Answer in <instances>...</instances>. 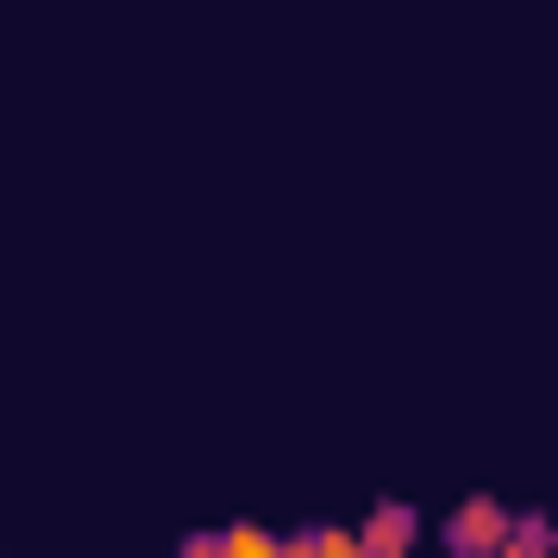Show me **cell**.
I'll return each mask as SVG.
<instances>
[{"label":"cell","mask_w":558,"mask_h":558,"mask_svg":"<svg viewBox=\"0 0 558 558\" xmlns=\"http://www.w3.org/2000/svg\"><path fill=\"white\" fill-rule=\"evenodd\" d=\"M454 546H481V558H546V533H533L520 507H454Z\"/></svg>","instance_id":"1"},{"label":"cell","mask_w":558,"mask_h":558,"mask_svg":"<svg viewBox=\"0 0 558 558\" xmlns=\"http://www.w3.org/2000/svg\"><path fill=\"white\" fill-rule=\"evenodd\" d=\"M182 558H286V533H260V520H221L208 546H182Z\"/></svg>","instance_id":"2"},{"label":"cell","mask_w":558,"mask_h":558,"mask_svg":"<svg viewBox=\"0 0 558 558\" xmlns=\"http://www.w3.org/2000/svg\"><path fill=\"white\" fill-rule=\"evenodd\" d=\"M428 533H416V507H377V520H364V558H416Z\"/></svg>","instance_id":"3"},{"label":"cell","mask_w":558,"mask_h":558,"mask_svg":"<svg viewBox=\"0 0 558 558\" xmlns=\"http://www.w3.org/2000/svg\"><path fill=\"white\" fill-rule=\"evenodd\" d=\"M286 558H364V533H286Z\"/></svg>","instance_id":"4"}]
</instances>
